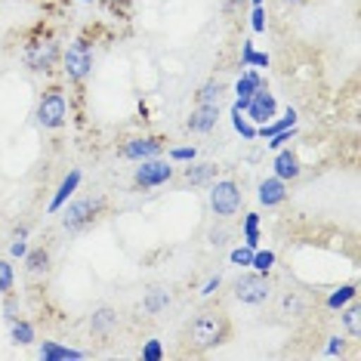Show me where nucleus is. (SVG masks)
Masks as SVG:
<instances>
[{"mask_svg":"<svg viewBox=\"0 0 361 361\" xmlns=\"http://www.w3.org/2000/svg\"><path fill=\"white\" fill-rule=\"evenodd\" d=\"M228 334H232L228 318L223 312H213V309L201 312V315L188 324V343H192L195 352H207L213 346H219V343L228 340Z\"/></svg>","mask_w":361,"mask_h":361,"instance_id":"obj_1","label":"nucleus"},{"mask_svg":"<svg viewBox=\"0 0 361 361\" xmlns=\"http://www.w3.org/2000/svg\"><path fill=\"white\" fill-rule=\"evenodd\" d=\"M37 124L44 130H59L65 127V121H68V99H65L62 87H47L44 96H40L37 102V111H35Z\"/></svg>","mask_w":361,"mask_h":361,"instance_id":"obj_2","label":"nucleus"},{"mask_svg":"<svg viewBox=\"0 0 361 361\" xmlns=\"http://www.w3.org/2000/svg\"><path fill=\"white\" fill-rule=\"evenodd\" d=\"M62 68L71 84H84L90 78V71H93V47H90V40L84 37L71 40L68 50L62 53Z\"/></svg>","mask_w":361,"mask_h":361,"instance_id":"obj_3","label":"nucleus"},{"mask_svg":"<svg viewBox=\"0 0 361 361\" xmlns=\"http://www.w3.org/2000/svg\"><path fill=\"white\" fill-rule=\"evenodd\" d=\"M59 59H62V50H59V40L53 35H44L25 44V65L31 71H37V75H50Z\"/></svg>","mask_w":361,"mask_h":361,"instance_id":"obj_4","label":"nucleus"},{"mask_svg":"<svg viewBox=\"0 0 361 361\" xmlns=\"http://www.w3.org/2000/svg\"><path fill=\"white\" fill-rule=\"evenodd\" d=\"M102 210H105V198H99V195H93V198H78L62 210V226L68 228V232H80V228H87Z\"/></svg>","mask_w":361,"mask_h":361,"instance_id":"obj_5","label":"nucleus"},{"mask_svg":"<svg viewBox=\"0 0 361 361\" xmlns=\"http://www.w3.org/2000/svg\"><path fill=\"white\" fill-rule=\"evenodd\" d=\"M235 297L241 302H247V306H259V302H266L272 297V284H269V275L266 272H244L241 278L235 281Z\"/></svg>","mask_w":361,"mask_h":361,"instance_id":"obj_6","label":"nucleus"},{"mask_svg":"<svg viewBox=\"0 0 361 361\" xmlns=\"http://www.w3.org/2000/svg\"><path fill=\"white\" fill-rule=\"evenodd\" d=\"M210 210L216 216H235L241 210V188H238L235 179H219V183L210 185Z\"/></svg>","mask_w":361,"mask_h":361,"instance_id":"obj_7","label":"nucleus"},{"mask_svg":"<svg viewBox=\"0 0 361 361\" xmlns=\"http://www.w3.org/2000/svg\"><path fill=\"white\" fill-rule=\"evenodd\" d=\"M170 179H173V167H170L167 161H161V158L139 161V167L133 173V183L139 188H158L164 183H170Z\"/></svg>","mask_w":361,"mask_h":361,"instance_id":"obj_8","label":"nucleus"},{"mask_svg":"<svg viewBox=\"0 0 361 361\" xmlns=\"http://www.w3.org/2000/svg\"><path fill=\"white\" fill-rule=\"evenodd\" d=\"M161 152H164V139H158V136H133L121 145V158H127V161L161 158Z\"/></svg>","mask_w":361,"mask_h":361,"instance_id":"obj_9","label":"nucleus"},{"mask_svg":"<svg viewBox=\"0 0 361 361\" xmlns=\"http://www.w3.org/2000/svg\"><path fill=\"white\" fill-rule=\"evenodd\" d=\"M244 114H247L250 121H257V124H269V121L278 114V102H275V96L269 93L266 87L257 90V93L250 96V102H247V109H244Z\"/></svg>","mask_w":361,"mask_h":361,"instance_id":"obj_10","label":"nucleus"},{"mask_svg":"<svg viewBox=\"0 0 361 361\" xmlns=\"http://www.w3.org/2000/svg\"><path fill=\"white\" fill-rule=\"evenodd\" d=\"M262 87H266V80L259 78V71H244V75L238 78V84H235L238 99H235L232 109L235 111H244V109H247V102H250V96L257 93V90H262Z\"/></svg>","mask_w":361,"mask_h":361,"instance_id":"obj_11","label":"nucleus"},{"mask_svg":"<svg viewBox=\"0 0 361 361\" xmlns=\"http://www.w3.org/2000/svg\"><path fill=\"white\" fill-rule=\"evenodd\" d=\"M219 121V105H198L192 114H188L185 127L192 130V133H210L213 127H216Z\"/></svg>","mask_w":361,"mask_h":361,"instance_id":"obj_12","label":"nucleus"},{"mask_svg":"<svg viewBox=\"0 0 361 361\" xmlns=\"http://www.w3.org/2000/svg\"><path fill=\"white\" fill-rule=\"evenodd\" d=\"M257 198H259L262 207H278V204L287 201V183H284V179H278V176L262 179Z\"/></svg>","mask_w":361,"mask_h":361,"instance_id":"obj_13","label":"nucleus"},{"mask_svg":"<svg viewBox=\"0 0 361 361\" xmlns=\"http://www.w3.org/2000/svg\"><path fill=\"white\" fill-rule=\"evenodd\" d=\"M300 173H302V167H300L297 154L287 149V145H284V149H278V154H275V176L287 183V179H297Z\"/></svg>","mask_w":361,"mask_h":361,"instance_id":"obj_14","label":"nucleus"},{"mask_svg":"<svg viewBox=\"0 0 361 361\" xmlns=\"http://www.w3.org/2000/svg\"><path fill=\"white\" fill-rule=\"evenodd\" d=\"M78 185H80V170H68V176L59 183V188H56V195H53V201H50V213H59L65 207V201L71 198V195L78 192Z\"/></svg>","mask_w":361,"mask_h":361,"instance_id":"obj_15","label":"nucleus"},{"mask_svg":"<svg viewBox=\"0 0 361 361\" xmlns=\"http://www.w3.org/2000/svg\"><path fill=\"white\" fill-rule=\"evenodd\" d=\"M37 355H40V361H68V358L80 361V358H84V352L59 346V343H53V340H44V346L37 349Z\"/></svg>","mask_w":361,"mask_h":361,"instance_id":"obj_16","label":"nucleus"},{"mask_svg":"<svg viewBox=\"0 0 361 361\" xmlns=\"http://www.w3.org/2000/svg\"><path fill=\"white\" fill-rule=\"evenodd\" d=\"M114 324H118V312L109 309V306L96 309V312H93V318H90V331H93L96 336H109Z\"/></svg>","mask_w":361,"mask_h":361,"instance_id":"obj_17","label":"nucleus"},{"mask_svg":"<svg viewBox=\"0 0 361 361\" xmlns=\"http://www.w3.org/2000/svg\"><path fill=\"white\" fill-rule=\"evenodd\" d=\"M287 127H297V109H287L284 111V118H272L269 124H259V130H257V136H262V139H269V136H275V133H281V130H287Z\"/></svg>","mask_w":361,"mask_h":361,"instance_id":"obj_18","label":"nucleus"},{"mask_svg":"<svg viewBox=\"0 0 361 361\" xmlns=\"http://www.w3.org/2000/svg\"><path fill=\"white\" fill-rule=\"evenodd\" d=\"M25 269H28V275H47L50 272V250H44V247H37V250H28L25 253Z\"/></svg>","mask_w":361,"mask_h":361,"instance_id":"obj_19","label":"nucleus"},{"mask_svg":"<svg viewBox=\"0 0 361 361\" xmlns=\"http://www.w3.org/2000/svg\"><path fill=\"white\" fill-rule=\"evenodd\" d=\"M213 176H216V167H213V164H192V161H188V167H185V183L204 185V183H210Z\"/></svg>","mask_w":361,"mask_h":361,"instance_id":"obj_20","label":"nucleus"},{"mask_svg":"<svg viewBox=\"0 0 361 361\" xmlns=\"http://www.w3.org/2000/svg\"><path fill=\"white\" fill-rule=\"evenodd\" d=\"M10 336L16 346H31L35 343V327L28 322H22V318H16V322H10Z\"/></svg>","mask_w":361,"mask_h":361,"instance_id":"obj_21","label":"nucleus"},{"mask_svg":"<svg viewBox=\"0 0 361 361\" xmlns=\"http://www.w3.org/2000/svg\"><path fill=\"white\" fill-rule=\"evenodd\" d=\"M219 93H223V84H219V80H207V84L195 93V102L198 105H219Z\"/></svg>","mask_w":361,"mask_h":361,"instance_id":"obj_22","label":"nucleus"},{"mask_svg":"<svg viewBox=\"0 0 361 361\" xmlns=\"http://www.w3.org/2000/svg\"><path fill=\"white\" fill-rule=\"evenodd\" d=\"M170 306V293L167 290H152L149 297H145V302H142V309L149 312V315H158L161 309H167Z\"/></svg>","mask_w":361,"mask_h":361,"instance_id":"obj_23","label":"nucleus"},{"mask_svg":"<svg viewBox=\"0 0 361 361\" xmlns=\"http://www.w3.org/2000/svg\"><path fill=\"white\" fill-rule=\"evenodd\" d=\"M355 293H358L355 284H343L340 290H334L331 297H327V306H331V309H343L349 300H355Z\"/></svg>","mask_w":361,"mask_h":361,"instance_id":"obj_24","label":"nucleus"},{"mask_svg":"<svg viewBox=\"0 0 361 361\" xmlns=\"http://www.w3.org/2000/svg\"><path fill=\"white\" fill-rule=\"evenodd\" d=\"M250 266L257 269V272H266V275H269V269L275 266V253H272V250H253Z\"/></svg>","mask_w":361,"mask_h":361,"instance_id":"obj_25","label":"nucleus"},{"mask_svg":"<svg viewBox=\"0 0 361 361\" xmlns=\"http://www.w3.org/2000/svg\"><path fill=\"white\" fill-rule=\"evenodd\" d=\"M13 284H16V272H13V266L6 259H0V293H13Z\"/></svg>","mask_w":361,"mask_h":361,"instance_id":"obj_26","label":"nucleus"},{"mask_svg":"<svg viewBox=\"0 0 361 361\" xmlns=\"http://www.w3.org/2000/svg\"><path fill=\"white\" fill-rule=\"evenodd\" d=\"M241 114H244V111H235V109H232V124H235V130H238V133H241L244 139H257V127H253L247 118H241Z\"/></svg>","mask_w":361,"mask_h":361,"instance_id":"obj_27","label":"nucleus"},{"mask_svg":"<svg viewBox=\"0 0 361 361\" xmlns=\"http://www.w3.org/2000/svg\"><path fill=\"white\" fill-rule=\"evenodd\" d=\"M358 315H361V312H358V306H349L346 312H343V324H346V331H349L352 336H355V340L361 336V327H358Z\"/></svg>","mask_w":361,"mask_h":361,"instance_id":"obj_28","label":"nucleus"},{"mask_svg":"<svg viewBox=\"0 0 361 361\" xmlns=\"http://www.w3.org/2000/svg\"><path fill=\"white\" fill-rule=\"evenodd\" d=\"M293 136H297V127H287V130H281V133H275V136H269V149H272V152H278V149H284V145L287 142H290V139Z\"/></svg>","mask_w":361,"mask_h":361,"instance_id":"obj_29","label":"nucleus"},{"mask_svg":"<svg viewBox=\"0 0 361 361\" xmlns=\"http://www.w3.org/2000/svg\"><path fill=\"white\" fill-rule=\"evenodd\" d=\"M198 158V149L195 145H183V149H170V161H179V164H188Z\"/></svg>","mask_w":361,"mask_h":361,"instance_id":"obj_30","label":"nucleus"},{"mask_svg":"<svg viewBox=\"0 0 361 361\" xmlns=\"http://www.w3.org/2000/svg\"><path fill=\"white\" fill-rule=\"evenodd\" d=\"M164 358V349H161V340H149L142 346V361H161Z\"/></svg>","mask_w":361,"mask_h":361,"instance_id":"obj_31","label":"nucleus"},{"mask_svg":"<svg viewBox=\"0 0 361 361\" xmlns=\"http://www.w3.org/2000/svg\"><path fill=\"white\" fill-rule=\"evenodd\" d=\"M228 259H232L235 266H250V259H253V250H250V247H235L232 253H228Z\"/></svg>","mask_w":361,"mask_h":361,"instance_id":"obj_32","label":"nucleus"},{"mask_svg":"<svg viewBox=\"0 0 361 361\" xmlns=\"http://www.w3.org/2000/svg\"><path fill=\"white\" fill-rule=\"evenodd\" d=\"M250 28H253V31H266V10H262V6H253Z\"/></svg>","mask_w":361,"mask_h":361,"instance_id":"obj_33","label":"nucleus"},{"mask_svg":"<svg viewBox=\"0 0 361 361\" xmlns=\"http://www.w3.org/2000/svg\"><path fill=\"white\" fill-rule=\"evenodd\" d=\"M4 312H6V322H16V318H19V302L13 300V293H6V306H4Z\"/></svg>","mask_w":361,"mask_h":361,"instance_id":"obj_34","label":"nucleus"},{"mask_svg":"<svg viewBox=\"0 0 361 361\" xmlns=\"http://www.w3.org/2000/svg\"><path fill=\"white\" fill-rule=\"evenodd\" d=\"M244 244H247L250 250L259 247V228H244Z\"/></svg>","mask_w":361,"mask_h":361,"instance_id":"obj_35","label":"nucleus"},{"mask_svg":"<svg viewBox=\"0 0 361 361\" xmlns=\"http://www.w3.org/2000/svg\"><path fill=\"white\" fill-rule=\"evenodd\" d=\"M219 284H223V278H219V275H213V278H210V281H207V284H204V290H201V293H204V297H213V293H216V290H219Z\"/></svg>","mask_w":361,"mask_h":361,"instance_id":"obj_36","label":"nucleus"},{"mask_svg":"<svg viewBox=\"0 0 361 361\" xmlns=\"http://www.w3.org/2000/svg\"><path fill=\"white\" fill-rule=\"evenodd\" d=\"M343 349H346V343H343L340 336H331V343H327V355H340Z\"/></svg>","mask_w":361,"mask_h":361,"instance_id":"obj_37","label":"nucleus"},{"mask_svg":"<svg viewBox=\"0 0 361 361\" xmlns=\"http://www.w3.org/2000/svg\"><path fill=\"white\" fill-rule=\"evenodd\" d=\"M284 309L302 312V302H300V297H297V293H287V297H284Z\"/></svg>","mask_w":361,"mask_h":361,"instance_id":"obj_38","label":"nucleus"},{"mask_svg":"<svg viewBox=\"0 0 361 361\" xmlns=\"http://www.w3.org/2000/svg\"><path fill=\"white\" fill-rule=\"evenodd\" d=\"M250 65H259V68H269V56L266 53H257L253 50V56H250ZM247 65V68H250Z\"/></svg>","mask_w":361,"mask_h":361,"instance_id":"obj_39","label":"nucleus"},{"mask_svg":"<svg viewBox=\"0 0 361 361\" xmlns=\"http://www.w3.org/2000/svg\"><path fill=\"white\" fill-rule=\"evenodd\" d=\"M10 253H13V257H22V259H25V253H28V244H25V241H13Z\"/></svg>","mask_w":361,"mask_h":361,"instance_id":"obj_40","label":"nucleus"},{"mask_svg":"<svg viewBox=\"0 0 361 361\" xmlns=\"http://www.w3.org/2000/svg\"><path fill=\"white\" fill-rule=\"evenodd\" d=\"M244 228H259V213H247V219H244Z\"/></svg>","mask_w":361,"mask_h":361,"instance_id":"obj_41","label":"nucleus"},{"mask_svg":"<svg viewBox=\"0 0 361 361\" xmlns=\"http://www.w3.org/2000/svg\"><path fill=\"white\" fill-rule=\"evenodd\" d=\"M250 56H253V44L247 40V44H244V56H241V62H244V65H250Z\"/></svg>","mask_w":361,"mask_h":361,"instance_id":"obj_42","label":"nucleus"},{"mask_svg":"<svg viewBox=\"0 0 361 361\" xmlns=\"http://www.w3.org/2000/svg\"><path fill=\"white\" fill-rule=\"evenodd\" d=\"M25 238H28V226H19L13 235V241H25Z\"/></svg>","mask_w":361,"mask_h":361,"instance_id":"obj_43","label":"nucleus"},{"mask_svg":"<svg viewBox=\"0 0 361 361\" xmlns=\"http://www.w3.org/2000/svg\"><path fill=\"white\" fill-rule=\"evenodd\" d=\"M250 4H253V6H262V0H250Z\"/></svg>","mask_w":361,"mask_h":361,"instance_id":"obj_44","label":"nucleus"},{"mask_svg":"<svg viewBox=\"0 0 361 361\" xmlns=\"http://www.w3.org/2000/svg\"><path fill=\"white\" fill-rule=\"evenodd\" d=\"M284 4H302V0H284Z\"/></svg>","mask_w":361,"mask_h":361,"instance_id":"obj_45","label":"nucleus"},{"mask_svg":"<svg viewBox=\"0 0 361 361\" xmlns=\"http://www.w3.org/2000/svg\"><path fill=\"white\" fill-rule=\"evenodd\" d=\"M105 4H114V0H105Z\"/></svg>","mask_w":361,"mask_h":361,"instance_id":"obj_46","label":"nucleus"}]
</instances>
